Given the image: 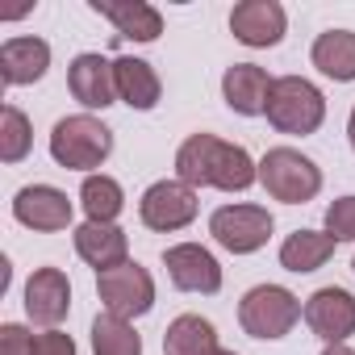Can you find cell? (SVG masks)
Listing matches in <instances>:
<instances>
[{"instance_id":"cell-4","label":"cell","mask_w":355,"mask_h":355,"mask_svg":"<svg viewBox=\"0 0 355 355\" xmlns=\"http://www.w3.org/2000/svg\"><path fill=\"white\" fill-rule=\"evenodd\" d=\"M268 121L280 134H318L326 121V96L318 84H309L305 76H280L268 92Z\"/></svg>"},{"instance_id":"cell-22","label":"cell","mask_w":355,"mask_h":355,"mask_svg":"<svg viewBox=\"0 0 355 355\" xmlns=\"http://www.w3.org/2000/svg\"><path fill=\"white\" fill-rule=\"evenodd\" d=\"M218 347V330L201 313H180L163 330V355H209Z\"/></svg>"},{"instance_id":"cell-10","label":"cell","mask_w":355,"mask_h":355,"mask_svg":"<svg viewBox=\"0 0 355 355\" xmlns=\"http://www.w3.org/2000/svg\"><path fill=\"white\" fill-rule=\"evenodd\" d=\"M305 326L330 347V343H347L355 334V297L338 284H326L318 288L309 301H305Z\"/></svg>"},{"instance_id":"cell-25","label":"cell","mask_w":355,"mask_h":355,"mask_svg":"<svg viewBox=\"0 0 355 355\" xmlns=\"http://www.w3.org/2000/svg\"><path fill=\"white\" fill-rule=\"evenodd\" d=\"M34 146V125L17 105H5L0 113V159L5 163H21Z\"/></svg>"},{"instance_id":"cell-18","label":"cell","mask_w":355,"mask_h":355,"mask_svg":"<svg viewBox=\"0 0 355 355\" xmlns=\"http://www.w3.org/2000/svg\"><path fill=\"white\" fill-rule=\"evenodd\" d=\"M92 13H101L105 21H113L117 38H134V42H155L163 34V17L146 0H92Z\"/></svg>"},{"instance_id":"cell-20","label":"cell","mask_w":355,"mask_h":355,"mask_svg":"<svg viewBox=\"0 0 355 355\" xmlns=\"http://www.w3.org/2000/svg\"><path fill=\"white\" fill-rule=\"evenodd\" d=\"M313 67L338 84H351L355 80V34L351 30H326L313 38V51H309Z\"/></svg>"},{"instance_id":"cell-19","label":"cell","mask_w":355,"mask_h":355,"mask_svg":"<svg viewBox=\"0 0 355 355\" xmlns=\"http://www.w3.org/2000/svg\"><path fill=\"white\" fill-rule=\"evenodd\" d=\"M113 80H117V101H125L130 109L146 113L163 96V84H159V76H155V67L146 59H134V55L113 59Z\"/></svg>"},{"instance_id":"cell-16","label":"cell","mask_w":355,"mask_h":355,"mask_svg":"<svg viewBox=\"0 0 355 355\" xmlns=\"http://www.w3.org/2000/svg\"><path fill=\"white\" fill-rule=\"evenodd\" d=\"M272 84H276V80H272L263 67H255V63H234V67H226V76H222V96H226V105H230L239 117H259V113L268 109Z\"/></svg>"},{"instance_id":"cell-8","label":"cell","mask_w":355,"mask_h":355,"mask_svg":"<svg viewBox=\"0 0 355 355\" xmlns=\"http://www.w3.org/2000/svg\"><path fill=\"white\" fill-rule=\"evenodd\" d=\"M201 201H197V189H189L184 180H159L142 193L138 201V218L146 230H159V234H171V230H184L193 226Z\"/></svg>"},{"instance_id":"cell-7","label":"cell","mask_w":355,"mask_h":355,"mask_svg":"<svg viewBox=\"0 0 355 355\" xmlns=\"http://www.w3.org/2000/svg\"><path fill=\"white\" fill-rule=\"evenodd\" d=\"M272 214L263 205H222L209 218V234L218 247H226L230 255H255L259 247H268L272 239Z\"/></svg>"},{"instance_id":"cell-26","label":"cell","mask_w":355,"mask_h":355,"mask_svg":"<svg viewBox=\"0 0 355 355\" xmlns=\"http://www.w3.org/2000/svg\"><path fill=\"white\" fill-rule=\"evenodd\" d=\"M326 234L334 243H355V197H338L326 209Z\"/></svg>"},{"instance_id":"cell-13","label":"cell","mask_w":355,"mask_h":355,"mask_svg":"<svg viewBox=\"0 0 355 355\" xmlns=\"http://www.w3.org/2000/svg\"><path fill=\"white\" fill-rule=\"evenodd\" d=\"M288 30V17L284 9L276 5V0H243V5H234L230 13V34L243 42V46H276Z\"/></svg>"},{"instance_id":"cell-3","label":"cell","mask_w":355,"mask_h":355,"mask_svg":"<svg viewBox=\"0 0 355 355\" xmlns=\"http://www.w3.org/2000/svg\"><path fill=\"white\" fill-rule=\"evenodd\" d=\"M259 184L272 201H284V205H305L322 193V167L293 150V146H272L263 159H259Z\"/></svg>"},{"instance_id":"cell-27","label":"cell","mask_w":355,"mask_h":355,"mask_svg":"<svg viewBox=\"0 0 355 355\" xmlns=\"http://www.w3.org/2000/svg\"><path fill=\"white\" fill-rule=\"evenodd\" d=\"M34 338L38 334H30L26 326L5 322V326H0V355H34Z\"/></svg>"},{"instance_id":"cell-21","label":"cell","mask_w":355,"mask_h":355,"mask_svg":"<svg viewBox=\"0 0 355 355\" xmlns=\"http://www.w3.org/2000/svg\"><path fill=\"white\" fill-rule=\"evenodd\" d=\"M334 255V239L326 230H293L284 243H280V268L284 272H318L326 259Z\"/></svg>"},{"instance_id":"cell-28","label":"cell","mask_w":355,"mask_h":355,"mask_svg":"<svg viewBox=\"0 0 355 355\" xmlns=\"http://www.w3.org/2000/svg\"><path fill=\"white\" fill-rule=\"evenodd\" d=\"M34 355H80V351H76L71 334H63V330H46V334L34 338Z\"/></svg>"},{"instance_id":"cell-14","label":"cell","mask_w":355,"mask_h":355,"mask_svg":"<svg viewBox=\"0 0 355 355\" xmlns=\"http://www.w3.org/2000/svg\"><path fill=\"white\" fill-rule=\"evenodd\" d=\"M67 88H71V96H76L84 109H109V105L117 101L113 63L101 59V55H92V51L76 55L71 67H67Z\"/></svg>"},{"instance_id":"cell-24","label":"cell","mask_w":355,"mask_h":355,"mask_svg":"<svg viewBox=\"0 0 355 355\" xmlns=\"http://www.w3.org/2000/svg\"><path fill=\"white\" fill-rule=\"evenodd\" d=\"M92 355H142V338L125 318L96 313V322H92Z\"/></svg>"},{"instance_id":"cell-32","label":"cell","mask_w":355,"mask_h":355,"mask_svg":"<svg viewBox=\"0 0 355 355\" xmlns=\"http://www.w3.org/2000/svg\"><path fill=\"white\" fill-rule=\"evenodd\" d=\"M351 268H355V259H351Z\"/></svg>"},{"instance_id":"cell-30","label":"cell","mask_w":355,"mask_h":355,"mask_svg":"<svg viewBox=\"0 0 355 355\" xmlns=\"http://www.w3.org/2000/svg\"><path fill=\"white\" fill-rule=\"evenodd\" d=\"M347 138H351V146H355V109H351V117H347Z\"/></svg>"},{"instance_id":"cell-17","label":"cell","mask_w":355,"mask_h":355,"mask_svg":"<svg viewBox=\"0 0 355 355\" xmlns=\"http://www.w3.org/2000/svg\"><path fill=\"white\" fill-rule=\"evenodd\" d=\"M46 67H51V46L42 38H5V46H0V80H5V88L38 84Z\"/></svg>"},{"instance_id":"cell-6","label":"cell","mask_w":355,"mask_h":355,"mask_svg":"<svg viewBox=\"0 0 355 355\" xmlns=\"http://www.w3.org/2000/svg\"><path fill=\"white\" fill-rule=\"evenodd\" d=\"M96 297L105 305V313H117V318H142L155 309V280L142 263H121V268H109L96 276Z\"/></svg>"},{"instance_id":"cell-29","label":"cell","mask_w":355,"mask_h":355,"mask_svg":"<svg viewBox=\"0 0 355 355\" xmlns=\"http://www.w3.org/2000/svg\"><path fill=\"white\" fill-rule=\"evenodd\" d=\"M322 355H355V351H351V347H347V343H330V347H326V351H322Z\"/></svg>"},{"instance_id":"cell-23","label":"cell","mask_w":355,"mask_h":355,"mask_svg":"<svg viewBox=\"0 0 355 355\" xmlns=\"http://www.w3.org/2000/svg\"><path fill=\"white\" fill-rule=\"evenodd\" d=\"M80 205H84V214H88V222H105V226H113L117 222V214L125 209V193H121V184L113 180V175H84V184H80Z\"/></svg>"},{"instance_id":"cell-15","label":"cell","mask_w":355,"mask_h":355,"mask_svg":"<svg viewBox=\"0 0 355 355\" xmlns=\"http://www.w3.org/2000/svg\"><path fill=\"white\" fill-rule=\"evenodd\" d=\"M76 255L88 263V268H96V276L101 272H109V268H121V263H130V239H125V230L121 226H105V222H84V226H76Z\"/></svg>"},{"instance_id":"cell-12","label":"cell","mask_w":355,"mask_h":355,"mask_svg":"<svg viewBox=\"0 0 355 355\" xmlns=\"http://www.w3.org/2000/svg\"><path fill=\"white\" fill-rule=\"evenodd\" d=\"M71 309V284L59 268H34V276L26 280V313L34 326L55 330Z\"/></svg>"},{"instance_id":"cell-9","label":"cell","mask_w":355,"mask_h":355,"mask_svg":"<svg viewBox=\"0 0 355 355\" xmlns=\"http://www.w3.org/2000/svg\"><path fill=\"white\" fill-rule=\"evenodd\" d=\"M163 268H167V280L180 293H205V297H214L222 288V263L201 243H175V247H167L163 251Z\"/></svg>"},{"instance_id":"cell-31","label":"cell","mask_w":355,"mask_h":355,"mask_svg":"<svg viewBox=\"0 0 355 355\" xmlns=\"http://www.w3.org/2000/svg\"><path fill=\"white\" fill-rule=\"evenodd\" d=\"M209 355H234V351H226V347H214V351H209Z\"/></svg>"},{"instance_id":"cell-2","label":"cell","mask_w":355,"mask_h":355,"mask_svg":"<svg viewBox=\"0 0 355 355\" xmlns=\"http://www.w3.org/2000/svg\"><path fill=\"white\" fill-rule=\"evenodd\" d=\"M113 155V130L92 113H71L51 130V159L67 171H92Z\"/></svg>"},{"instance_id":"cell-5","label":"cell","mask_w":355,"mask_h":355,"mask_svg":"<svg viewBox=\"0 0 355 355\" xmlns=\"http://www.w3.org/2000/svg\"><path fill=\"white\" fill-rule=\"evenodd\" d=\"M305 305L284 288V284H255L239 301V322L251 338H284L301 322Z\"/></svg>"},{"instance_id":"cell-11","label":"cell","mask_w":355,"mask_h":355,"mask_svg":"<svg viewBox=\"0 0 355 355\" xmlns=\"http://www.w3.org/2000/svg\"><path fill=\"white\" fill-rule=\"evenodd\" d=\"M13 218L21 226H30V230L55 234V230H67L71 226V201L55 184H26L13 197Z\"/></svg>"},{"instance_id":"cell-1","label":"cell","mask_w":355,"mask_h":355,"mask_svg":"<svg viewBox=\"0 0 355 355\" xmlns=\"http://www.w3.org/2000/svg\"><path fill=\"white\" fill-rule=\"evenodd\" d=\"M175 180H184L189 189L247 193L259 180V163L239 142H226L218 134H189L175 150Z\"/></svg>"}]
</instances>
